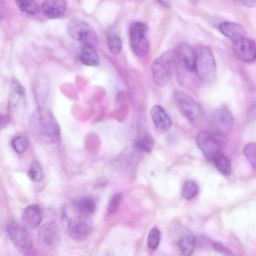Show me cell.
Returning <instances> with one entry per match:
<instances>
[{"label": "cell", "instance_id": "cell-12", "mask_svg": "<svg viewBox=\"0 0 256 256\" xmlns=\"http://www.w3.org/2000/svg\"><path fill=\"white\" fill-rule=\"evenodd\" d=\"M174 54L183 68L190 72H194L196 58L194 49L186 43H180L178 46Z\"/></svg>", "mask_w": 256, "mask_h": 256}, {"label": "cell", "instance_id": "cell-13", "mask_svg": "<svg viewBox=\"0 0 256 256\" xmlns=\"http://www.w3.org/2000/svg\"><path fill=\"white\" fill-rule=\"evenodd\" d=\"M58 228L54 222H50L42 225L38 230L40 242L49 248H53L56 244L58 238Z\"/></svg>", "mask_w": 256, "mask_h": 256}, {"label": "cell", "instance_id": "cell-14", "mask_svg": "<svg viewBox=\"0 0 256 256\" xmlns=\"http://www.w3.org/2000/svg\"><path fill=\"white\" fill-rule=\"evenodd\" d=\"M10 88L9 106L12 110H16L25 103V90L20 82L16 78H12Z\"/></svg>", "mask_w": 256, "mask_h": 256}, {"label": "cell", "instance_id": "cell-25", "mask_svg": "<svg viewBox=\"0 0 256 256\" xmlns=\"http://www.w3.org/2000/svg\"><path fill=\"white\" fill-rule=\"evenodd\" d=\"M18 8L23 12L30 14L37 13L40 6L34 0H20L16 2Z\"/></svg>", "mask_w": 256, "mask_h": 256}, {"label": "cell", "instance_id": "cell-19", "mask_svg": "<svg viewBox=\"0 0 256 256\" xmlns=\"http://www.w3.org/2000/svg\"><path fill=\"white\" fill-rule=\"evenodd\" d=\"M218 28L222 34L234 42L245 36L244 28L236 23L223 22L219 24Z\"/></svg>", "mask_w": 256, "mask_h": 256}, {"label": "cell", "instance_id": "cell-9", "mask_svg": "<svg viewBox=\"0 0 256 256\" xmlns=\"http://www.w3.org/2000/svg\"><path fill=\"white\" fill-rule=\"evenodd\" d=\"M67 230L70 236L74 240L82 242L86 240L92 230V223L88 217L80 215L69 220Z\"/></svg>", "mask_w": 256, "mask_h": 256}, {"label": "cell", "instance_id": "cell-30", "mask_svg": "<svg viewBox=\"0 0 256 256\" xmlns=\"http://www.w3.org/2000/svg\"><path fill=\"white\" fill-rule=\"evenodd\" d=\"M12 146L14 150L18 154H23L28 146V140L22 136H17L12 141Z\"/></svg>", "mask_w": 256, "mask_h": 256}, {"label": "cell", "instance_id": "cell-4", "mask_svg": "<svg viewBox=\"0 0 256 256\" xmlns=\"http://www.w3.org/2000/svg\"><path fill=\"white\" fill-rule=\"evenodd\" d=\"M69 36L80 42L83 46L94 48L97 43V36L93 28L85 20L74 18L67 26Z\"/></svg>", "mask_w": 256, "mask_h": 256}, {"label": "cell", "instance_id": "cell-26", "mask_svg": "<svg viewBox=\"0 0 256 256\" xmlns=\"http://www.w3.org/2000/svg\"><path fill=\"white\" fill-rule=\"evenodd\" d=\"M28 176L30 180L34 182H40L42 180L43 170L38 162L35 161L32 164L28 172Z\"/></svg>", "mask_w": 256, "mask_h": 256}, {"label": "cell", "instance_id": "cell-37", "mask_svg": "<svg viewBox=\"0 0 256 256\" xmlns=\"http://www.w3.org/2000/svg\"><path fill=\"white\" fill-rule=\"evenodd\" d=\"M159 2L163 6L165 7H170V4L168 1H159Z\"/></svg>", "mask_w": 256, "mask_h": 256}, {"label": "cell", "instance_id": "cell-1", "mask_svg": "<svg viewBox=\"0 0 256 256\" xmlns=\"http://www.w3.org/2000/svg\"><path fill=\"white\" fill-rule=\"evenodd\" d=\"M32 133L40 140L48 142H56L60 138V129L51 112L40 110L31 116L29 122Z\"/></svg>", "mask_w": 256, "mask_h": 256}, {"label": "cell", "instance_id": "cell-36", "mask_svg": "<svg viewBox=\"0 0 256 256\" xmlns=\"http://www.w3.org/2000/svg\"><path fill=\"white\" fill-rule=\"evenodd\" d=\"M5 16V10L3 6L0 4V21L2 20L4 18Z\"/></svg>", "mask_w": 256, "mask_h": 256}, {"label": "cell", "instance_id": "cell-23", "mask_svg": "<svg viewBox=\"0 0 256 256\" xmlns=\"http://www.w3.org/2000/svg\"><path fill=\"white\" fill-rule=\"evenodd\" d=\"M198 192L197 183L192 180H186L183 186L182 195L184 198L190 200L194 198Z\"/></svg>", "mask_w": 256, "mask_h": 256}, {"label": "cell", "instance_id": "cell-32", "mask_svg": "<svg viewBox=\"0 0 256 256\" xmlns=\"http://www.w3.org/2000/svg\"><path fill=\"white\" fill-rule=\"evenodd\" d=\"M212 247L216 252L223 256H234L232 251L230 248L220 243H214Z\"/></svg>", "mask_w": 256, "mask_h": 256}, {"label": "cell", "instance_id": "cell-5", "mask_svg": "<svg viewBox=\"0 0 256 256\" xmlns=\"http://www.w3.org/2000/svg\"><path fill=\"white\" fill-rule=\"evenodd\" d=\"M175 103L181 113L192 122L197 124L204 118V112L200 106L186 92L176 90L174 94Z\"/></svg>", "mask_w": 256, "mask_h": 256}, {"label": "cell", "instance_id": "cell-16", "mask_svg": "<svg viewBox=\"0 0 256 256\" xmlns=\"http://www.w3.org/2000/svg\"><path fill=\"white\" fill-rule=\"evenodd\" d=\"M22 220L24 226L29 229L37 228L42 220V212L40 208L36 204L28 206L24 210Z\"/></svg>", "mask_w": 256, "mask_h": 256}, {"label": "cell", "instance_id": "cell-10", "mask_svg": "<svg viewBox=\"0 0 256 256\" xmlns=\"http://www.w3.org/2000/svg\"><path fill=\"white\" fill-rule=\"evenodd\" d=\"M233 50L236 56L241 61L252 63L256 56L255 42L244 36L234 42Z\"/></svg>", "mask_w": 256, "mask_h": 256}, {"label": "cell", "instance_id": "cell-8", "mask_svg": "<svg viewBox=\"0 0 256 256\" xmlns=\"http://www.w3.org/2000/svg\"><path fill=\"white\" fill-rule=\"evenodd\" d=\"M210 124L214 131L222 136L229 134L232 126V116L226 106L217 108L210 117Z\"/></svg>", "mask_w": 256, "mask_h": 256}, {"label": "cell", "instance_id": "cell-22", "mask_svg": "<svg viewBox=\"0 0 256 256\" xmlns=\"http://www.w3.org/2000/svg\"><path fill=\"white\" fill-rule=\"evenodd\" d=\"M218 170L222 174L228 176L231 172V165L229 159L220 153L213 160Z\"/></svg>", "mask_w": 256, "mask_h": 256}, {"label": "cell", "instance_id": "cell-6", "mask_svg": "<svg viewBox=\"0 0 256 256\" xmlns=\"http://www.w3.org/2000/svg\"><path fill=\"white\" fill-rule=\"evenodd\" d=\"M147 26L140 22H134L129 28L130 43L133 52L139 56H144L149 50L146 34Z\"/></svg>", "mask_w": 256, "mask_h": 256}, {"label": "cell", "instance_id": "cell-20", "mask_svg": "<svg viewBox=\"0 0 256 256\" xmlns=\"http://www.w3.org/2000/svg\"><path fill=\"white\" fill-rule=\"evenodd\" d=\"M80 60L84 65L97 66L100 64V58L93 47L83 46L80 54Z\"/></svg>", "mask_w": 256, "mask_h": 256}, {"label": "cell", "instance_id": "cell-33", "mask_svg": "<svg viewBox=\"0 0 256 256\" xmlns=\"http://www.w3.org/2000/svg\"><path fill=\"white\" fill-rule=\"evenodd\" d=\"M10 117L7 114H0V130L7 126L10 122Z\"/></svg>", "mask_w": 256, "mask_h": 256}, {"label": "cell", "instance_id": "cell-18", "mask_svg": "<svg viewBox=\"0 0 256 256\" xmlns=\"http://www.w3.org/2000/svg\"><path fill=\"white\" fill-rule=\"evenodd\" d=\"M196 240L193 234L188 230L180 233L178 246L182 256H191L194 250Z\"/></svg>", "mask_w": 256, "mask_h": 256}, {"label": "cell", "instance_id": "cell-27", "mask_svg": "<svg viewBox=\"0 0 256 256\" xmlns=\"http://www.w3.org/2000/svg\"><path fill=\"white\" fill-rule=\"evenodd\" d=\"M108 44L110 50L114 54H119L122 49V42L118 36L112 34L108 37Z\"/></svg>", "mask_w": 256, "mask_h": 256}, {"label": "cell", "instance_id": "cell-29", "mask_svg": "<svg viewBox=\"0 0 256 256\" xmlns=\"http://www.w3.org/2000/svg\"><path fill=\"white\" fill-rule=\"evenodd\" d=\"M160 240V232L157 228H152L148 234L147 242L149 248L156 249L158 246Z\"/></svg>", "mask_w": 256, "mask_h": 256}, {"label": "cell", "instance_id": "cell-31", "mask_svg": "<svg viewBox=\"0 0 256 256\" xmlns=\"http://www.w3.org/2000/svg\"><path fill=\"white\" fill-rule=\"evenodd\" d=\"M122 196L121 194H116L110 200L108 210L110 214H114L118 210L122 200Z\"/></svg>", "mask_w": 256, "mask_h": 256}, {"label": "cell", "instance_id": "cell-15", "mask_svg": "<svg viewBox=\"0 0 256 256\" xmlns=\"http://www.w3.org/2000/svg\"><path fill=\"white\" fill-rule=\"evenodd\" d=\"M66 6V2L64 0H49L44 2L40 8L47 18L54 19L64 15Z\"/></svg>", "mask_w": 256, "mask_h": 256}, {"label": "cell", "instance_id": "cell-11", "mask_svg": "<svg viewBox=\"0 0 256 256\" xmlns=\"http://www.w3.org/2000/svg\"><path fill=\"white\" fill-rule=\"evenodd\" d=\"M196 144L199 148L208 159L213 160L220 152V145L210 132L202 131L197 136Z\"/></svg>", "mask_w": 256, "mask_h": 256}, {"label": "cell", "instance_id": "cell-34", "mask_svg": "<svg viewBox=\"0 0 256 256\" xmlns=\"http://www.w3.org/2000/svg\"><path fill=\"white\" fill-rule=\"evenodd\" d=\"M240 3H241L242 5L246 6V7H254L256 6V0H242V1H238V2Z\"/></svg>", "mask_w": 256, "mask_h": 256}, {"label": "cell", "instance_id": "cell-3", "mask_svg": "<svg viewBox=\"0 0 256 256\" xmlns=\"http://www.w3.org/2000/svg\"><path fill=\"white\" fill-rule=\"evenodd\" d=\"M174 52H164L152 63L151 70L154 82L158 86H164L170 81L175 60Z\"/></svg>", "mask_w": 256, "mask_h": 256}, {"label": "cell", "instance_id": "cell-2", "mask_svg": "<svg viewBox=\"0 0 256 256\" xmlns=\"http://www.w3.org/2000/svg\"><path fill=\"white\" fill-rule=\"evenodd\" d=\"M194 50L196 58L194 72L202 82H212L216 76V68L212 50L204 45L197 46Z\"/></svg>", "mask_w": 256, "mask_h": 256}, {"label": "cell", "instance_id": "cell-28", "mask_svg": "<svg viewBox=\"0 0 256 256\" xmlns=\"http://www.w3.org/2000/svg\"><path fill=\"white\" fill-rule=\"evenodd\" d=\"M244 154L250 165L254 168L256 164V148L254 143L246 145L244 148Z\"/></svg>", "mask_w": 256, "mask_h": 256}, {"label": "cell", "instance_id": "cell-35", "mask_svg": "<svg viewBox=\"0 0 256 256\" xmlns=\"http://www.w3.org/2000/svg\"><path fill=\"white\" fill-rule=\"evenodd\" d=\"M26 256H45L44 254L38 250H32L29 252L25 254Z\"/></svg>", "mask_w": 256, "mask_h": 256}, {"label": "cell", "instance_id": "cell-7", "mask_svg": "<svg viewBox=\"0 0 256 256\" xmlns=\"http://www.w3.org/2000/svg\"><path fill=\"white\" fill-rule=\"evenodd\" d=\"M8 235L15 246L24 255L32 250V242L26 230L14 221L10 222L7 224Z\"/></svg>", "mask_w": 256, "mask_h": 256}, {"label": "cell", "instance_id": "cell-24", "mask_svg": "<svg viewBox=\"0 0 256 256\" xmlns=\"http://www.w3.org/2000/svg\"><path fill=\"white\" fill-rule=\"evenodd\" d=\"M154 140L152 136L148 133H146L136 142V147L140 150L150 152L154 146Z\"/></svg>", "mask_w": 256, "mask_h": 256}, {"label": "cell", "instance_id": "cell-21", "mask_svg": "<svg viewBox=\"0 0 256 256\" xmlns=\"http://www.w3.org/2000/svg\"><path fill=\"white\" fill-rule=\"evenodd\" d=\"M76 208L80 215L88 217L94 211L96 203L92 198H84L76 204Z\"/></svg>", "mask_w": 256, "mask_h": 256}, {"label": "cell", "instance_id": "cell-17", "mask_svg": "<svg viewBox=\"0 0 256 256\" xmlns=\"http://www.w3.org/2000/svg\"><path fill=\"white\" fill-rule=\"evenodd\" d=\"M152 120L158 129L166 131L172 126V120L166 111L160 106L155 105L150 111Z\"/></svg>", "mask_w": 256, "mask_h": 256}, {"label": "cell", "instance_id": "cell-38", "mask_svg": "<svg viewBox=\"0 0 256 256\" xmlns=\"http://www.w3.org/2000/svg\"><path fill=\"white\" fill-rule=\"evenodd\" d=\"M105 256H110L108 254H106Z\"/></svg>", "mask_w": 256, "mask_h": 256}]
</instances>
